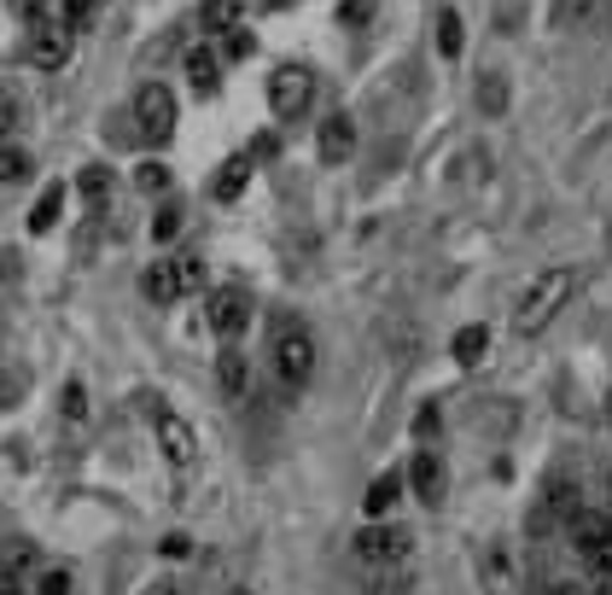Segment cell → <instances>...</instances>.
Listing matches in <instances>:
<instances>
[{"label":"cell","instance_id":"6da1fadb","mask_svg":"<svg viewBox=\"0 0 612 595\" xmlns=\"http://www.w3.org/2000/svg\"><path fill=\"white\" fill-rule=\"evenodd\" d=\"M572 293H577V275H572V269H542V275H531V286H525L519 304H514V333H519V338L542 333V328H549V321L572 304Z\"/></svg>","mask_w":612,"mask_h":595},{"label":"cell","instance_id":"7a4b0ae2","mask_svg":"<svg viewBox=\"0 0 612 595\" xmlns=\"http://www.w3.org/2000/svg\"><path fill=\"white\" fill-rule=\"evenodd\" d=\"M275 373H280V385L286 391H298V385H310V373H315V333L303 328V321L292 316H280L275 321Z\"/></svg>","mask_w":612,"mask_h":595},{"label":"cell","instance_id":"3957f363","mask_svg":"<svg viewBox=\"0 0 612 595\" xmlns=\"http://www.w3.org/2000/svg\"><path fill=\"white\" fill-rule=\"evenodd\" d=\"M268 106H275L280 123H298V117L315 106V76L303 71V64H280V71L268 76Z\"/></svg>","mask_w":612,"mask_h":595},{"label":"cell","instance_id":"277c9868","mask_svg":"<svg viewBox=\"0 0 612 595\" xmlns=\"http://www.w3.org/2000/svg\"><path fill=\"white\" fill-rule=\"evenodd\" d=\"M152 432H158V450H164V462L176 473H187L199 462V432L187 427L176 409H152Z\"/></svg>","mask_w":612,"mask_h":595},{"label":"cell","instance_id":"5b68a950","mask_svg":"<svg viewBox=\"0 0 612 595\" xmlns=\"http://www.w3.org/2000/svg\"><path fill=\"white\" fill-rule=\"evenodd\" d=\"M134 123H141V134L146 141H169L176 134V94L164 88V82H146L141 94H134Z\"/></svg>","mask_w":612,"mask_h":595},{"label":"cell","instance_id":"8992f818","mask_svg":"<svg viewBox=\"0 0 612 595\" xmlns=\"http://www.w3.org/2000/svg\"><path fill=\"white\" fill-rule=\"evenodd\" d=\"M350 549H356L362 567H391V560L408 555V532L403 525H368V532H356Z\"/></svg>","mask_w":612,"mask_h":595},{"label":"cell","instance_id":"52a82bcc","mask_svg":"<svg viewBox=\"0 0 612 595\" xmlns=\"http://www.w3.org/2000/svg\"><path fill=\"white\" fill-rule=\"evenodd\" d=\"M245 321H251V293L245 286H223V293H211V328L223 345H233V338L245 333Z\"/></svg>","mask_w":612,"mask_h":595},{"label":"cell","instance_id":"ba28073f","mask_svg":"<svg viewBox=\"0 0 612 595\" xmlns=\"http://www.w3.org/2000/svg\"><path fill=\"white\" fill-rule=\"evenodd\" d=\"M71 47H76V36L64 24H36V36H29V64H36V71H64V64H71Z\"/></svg>","mask_w":612,"mask_h":595},{"label":"cell","instance_id":"9c48e42d","mask_svg":"<svg viewBox=\"0 0 612 595\" xmlns=\"http://www.w3.org/2000/svg\"><path fill=\"white\" fill-rule=\"evenodd\" d=\"M408 485H415V497L427 508H437V502H444V490H449V473H444V462H437L432 450H415V462H408Z\"/></svg>","mask_w":612,"mask_h":595},{"label":"cell","instance_id":"30bf717a","mask_svg":"<svg viewBox=\"0 0 612 595\" xmlns=\"http://www.w3.org/2000/svg\"><path fill=\"white\" fill-rule=\"evenodd\" d=\"M566 537L577 543V549H612V514H601V508H577V514L566 520Z\"/></svg>","mask_w":612,"mask_h":595},{"label":"cell","instance_id":"8fae6325","mask_svg":"<svg viewBox=\"0 0 612 595\" xmlns=\"http://www.w3.org/2000/svg\"><path fill=\"white\" fill-rule=\"evenodd\" d=\"M216 385H223V403H245L251 397V362L233 345H223V356H216Z\"/></svg>","mask_w":612,"mask_h":595},{"label":"cell","instance_id":"7c38bea8","mask_svg":"<svg viewBox=\"0 0 612 595\" xmlns=\"http://www.w3.org/2000/svg\"><path fill=\"white\" fill-rule=\"evenodd\" d=\"M321 158H327V164H345L350 158V152H356V117L350 111H333L327 117V123H321Z\"/></svg>","mask_w":612,"mask_h":595},{"label":"cell","instance_id":"4fadbf2b","mask_svg":"<svg viewBox=\"0 0 612 595\" xmlns=\"http://www.w3.org/2000/svg\"><path fill=\"white\" fill-rule=\"evenodd\" d=\"M187 82H193V94L211 99L216 88H223V59H216L211 47H193V53H187Z\"/></svg>","mask_w":612,"mask_h":595},{"label":"cell","instance_id":"5bb4252c","mask_svg":"<svg viewBox=\"0 0 612 595\" xmlns=\"http://www.w3.org/2000/svg\"><path fill=\"white\" fill-rule=\"evenodd\" d=\"M251 169H257V158H251V152H233V158L216 169V181H211V193L216 199H240L245 193V181H251Z\"/></svg>","mask_w":612,"mask_h":595},{"label":"cell","instance_id":"9a60e30c","mask_svg":"<svg viewBox=\"0 0 612 595\" xmlns=\"http://www.w3.org/2000/svg\"><path fill=\"white\" fill-rule=\"evenodd\" d=\"M607 19V0H554V24L560 29H589Z\"/></svg>","mask_w":612,"mask_h":595},{"label":"cell","instance_id":"2e32d148","mask_svg":"<svg viewBox=\"0 0 612 595\" xmlns=\"http://www.w3.org/2000/svg\"><path fill=\"white\" fill-rule=\"evenodd\" d=\"M76 193H82V205H88V211H106L111 205V169L106 164H88L76 176Z\"/></svg>","mask_w":612,"mask_h":595},{"label":"cell","instance_id":"e0dca14e","mask_svg":"<svg viewBox=\"0 0 612 595\" xmlns=\"http://www.w3.org/2000/svg\"><path fill=\"white\" fill-rule=\"evenodd\" d=\"M240 0H204L199 7V24H204V36H228V29H240Z\"/></svg>","mask_w":612,"mask_h":595},{"label":"cell","instance_id":"ac0fdd59","mask_svg":"<svg viewBox=\"0 0 612 595\" xmlns=\"http://www.w3.org/2000/svg\"><path fill=\"white\" fill-rule=\"evenodd\" d=\"M141 293L152 304H176L181 298V281H176V263H152L146 275H141Z\"/></svg>","mask_w":612,"mask_h":595},{"label":"cell","instance_id":"d6986e66","mask_svg":"<svg viewBox=\"0 0 612 595\" xmlns=\"http://www.w3.org/2000/svg\"><path fill=\"white\" fill-rule=\"evenodd\" d=\"M397 497H403V479H397V473H380V479L368 485V497H362L368 520H385L391 508H397Z\"/></svg>","mask_w":612,"mask_h":595},{"label":"cell","instance_id":"ffe728a7","mask_svg":"<svg viewBox=\"0 0 612 595\" xmlns=\"http://www.w3.org/2000/svg\"><path fill=\"white\" fill-rule=\"evenodd\" d=\"M59 211H64V187L53 181V187H47V193L36 199V211H29V234H47V228L59 223Z\"/></svg>","mask_w":612,"mask_h":595},{"label":"cell","instance_id":"44dd1931","mask_svg":"<svg viewBox=\"0 0 612 595\" xmlns=\"http://www.w3.org/2000/svg\"><path fill=\"white\" fill-rule=\"evenodd\" d=\"M455 362H461V368H472V362H484V350H490V333L484 328H461V333H455Z\"/></svg>","mask_w":612,"mask_h":595},{"label":"cell","instance_id":"7402d4cb","mask_svg":"<svg viewBox=\"0 0 612 595\" xmlns=\"http://www.w3.org/2000/svg\"><path fill=\"white\" fill-rule=\"evenodd\" d=\"M29 169H36V164H29V152H24V146H7V141H0V187L29 181Z\"/></svg>","mask_w":612,"mask_h":595},{"label":"cell","instance_id":"603a6c76","mask_svg":"<svg viewBox=\"0 0 612 595\" xmlns=\"http://www.w3.org/2000/svg\"><path fill=\"white\" fill-rule=\"evenodd\" d=\"M479 111H484V117H502V111H507V76H502V71H490V76L479 82Z\"/></svg>","mask_w":612,"mask_h":595},{"label":"cell","instance_id":"cb8c5ba5","mask_svg":"<svg viewBox=\"0 0 612 595\" xmlns=\"http://www.w3.org/2000/svg\"><path fill=\"white\" fill-rule=\"evenodd\" d=\"M169 263H176L181 298H187V293H199V286H204V258H199V251H176V258H169Z\"/></svg>","mask_w":612,"mask_h":595},{"label":"cell","instance_id":"d4e9b609","mask_svg":"<svg viewBox=\"0 0 612 595\" xmlns=\"http://www.w3.org/2000/svg\"><path fill=\"white\" fill-rule=\"evenodd\" d=\"M94 12H99V0H64L59 24H64V29H71V36H76V29H88V24H94Z\"/></svg>","mask_w":612,"mask_h":595},{"label":"cell","instance_id":"484cf974","mask_svg":"<svg viewBox=\"0 0 612 595\" xmlns=\"http://www.w3.org/2000/svg\"><path fill=\"white\" fill-rule=\"evenodd\" d=\"M134 187H141V193H164V187H169V164L146 158L141 169H134Z\"/></svg>","mask_w":612,"mask_h":595},{"label":"cell","instance_id":"4316f807","mask_svg":"<svg viewBox=\"0 0 612 595\" xmlns=\"http://www.w3.org/2000/svg\"><path fill=\"white\" fill-rule=\"evenodd\" d=\"M437 47H444V59L461 53V12H444V19H437Z\"/></svg>","mask_w":612,"mask_h":595},{"label":"cell","instance_id":"83f0119b","mask_svg":"<svg viewBox=\"0 0 612 595\" xmlns=\"http://www.w3.org/2000/svg\"><path fill=\"white\" fill-rule=\"evenodd\" d=\"M373 0H345V7H338V24H350V29H362V24H373Z\"/></svg>","mask_w":612,"mask_h":595},{"label":"cell","instance_id":"f1b7e54d","mask_svg":"<svg viewBox=\"0 0 612 595\" xmlns=\"http://www.w3.org/2000/svg\"><path fill=\"white\" fill-rule=\"evenodd\" d=\"M176 234H181V211H176V205H164L158 216H152V240L164 246V240H176Z\"/></svg>","mask_w":612,"mask_h":595},{"label":"cell","instance_id":"f546056e","mask_svg":"<svg viewBox=\"0 0 612 595\" xmlns=\"http://www.w3.org/2000/svg\"><path fill=\"white\" fill-rule=\"evenodd\" d=\"M59 409H64V420H82V415H88V391H82V380H71V385H64Z\"/></svg>","mask_w":612,"mask_h":595},{"label":"cell","instance_id":"4dcf8cb0","mask_svg":"<svg viewBox=\"0 0 612 595\" xmlns=\"http://www.w3.org/2000/svg\"><path fill=\"white\" fill-rule=\"evenodd\" d=\"M36 595H71V572H64V567H47V572L36 578Z\"/></svg>","mask_w":612,"mask_h":595},{"label":"cell","instance_id":"1f68e13d","mask_svg":"<svg viewBox=\"0 0 612 595\" xmlns=\"http://www.w3.org/2000/svg\"><path fill=\"white\" fill-rule=\"evenodd\" d=\"M584 567H589L595 584H612V549H589V555H584Z\"/></svg>","mask_w":612,"mask_h":595},{"label":"cell","instance_id":"d6a6232c","mask_svg":"<svg viewBox=\"0 0 612 595\" xmlns=\"http://www.w3.org/2000/svg\"><path fill=\"white\" fill-rule=\"evenodd\" d=\"M47 7H53V0H12V12H19L24 24H47Z\"/></svg>","mask_w":612,"mask_h":595},{"label":"cell","instance_id":"836d02e7","mask_svg":"<svg viewBox=\"0 0 612 595\" xmlns=\"http://www.w3.org/2000/svg\"><path fill=\"white\" fill-rule=\"evenodd\" d=\"M223 59H251V36H245V29H228V36H223Z\"/></svg>","mask_w":612,"mask_h":595},{"label":"cell","instance_id":"e575fe53","mask_svg":"<svg viewBox=\"0 0 612 595\" xmlns=\"http://www.w3.org/2000/svg\"><path fill=\"white\" fill-rule=\"evenodd\" d=\"M12 129H19V99H12L7 88H0V141H7Z\"/></svg>","mask_w":612,"mask_h":595},{"label":"cell","instance_id":"d590c367","mask_svg":"<svg viewBox=\"0 0 612 595\" xmlns=\"http://www.w3.org/2000/svg\"><path fill=\"white\" fill-rule=\"evenodd\" d=\"M0 595H24V572L7 567V560H0Z\"/></svg>","mask_w":612,"mask_h":595},{"label":"cell","instance_id":"8d00e7d4","mask_svg":"<svg viewBox=\"0 0 612 595\" xmlns=\"http://www.w3.org/2000/svg\"><path fill=\"white\" fill-rule=\"evenodd\" d=\"M12 403H19V373L0 368V409H12Z\"/></svg>","mask_w":612,"mask_h":595},{"label":"cell","instance_id":"74e56055","mask_svg":"<svg viewBox=\"0 0 612 595\" xmlns=\"http://www.w3.org/2000/svg\"><path fill=\"white\" fill-rule=\"evenodd\" d=\"M7 567L29 572V567H36V549H29V543H12V549H7Z\"/></svg>","mask_w":612,"mask_h":595},{"label":"cell","instance_id":"f35d334b","mask_svg":"<svg viewBox=\"0 0 612 595\" xmlns=\"http://www.w3.org/2000/svg\"><path fill=\"white\" fill-rule=\"evenodd\" d=\"M164 555H169V560H181V555H187V537H181V532H176V537H164Z\"/></svg>","mask_w":612,"mask_h":595},{"label":"cell","instance_id":"ab89813d","mask_svg":"<svg viewBox=\"0 0 612 595\" xmlns=\"http://www.w3.org/2000/svg\"><path fill=\"white\" fill-rule=\"evenodd\" d=\"M542 595H572V584H566V578H549V584H542Z\"/></svg>","mask_w":612,"mask_h":595},{"label":"cell","instance_id":"60d3db41","mask_svg":"<svg viewBox=\"0 0 612 595\" xmlns=\"http://www.w3.org/2000/svg\"><path fill=\"white\" fill-rule=\"evenodd\" d=\"M141 595H176V584H152V590H141Z\"/></svg>","mask_w":612,"mask_h":595},{"label":"cell","instance_id":"b9f144b4","mask_svg":"<svg viewBox=\"0 0 612 595\" xmlns=\"http://www.w3.org/2000/svg\"><path fill=\"white\" fill-rule=\"evenodd\" d=\"M607 427H612V391H607Z\"/></svg>","mask_w":612,"mask_h":595},{"label":"cell","instance_id":"7bdbcfd3","mask_svg":"<svg viewBox=\"0 0 612 595\" xmlns=\"http://www.w3.org/2000/svg\"><path fill=\"white\" fill-rule=\"evenodd\" d=\"M595 595H612V584H595Z\"/></svg>","mask_w":612,"mask_h":595},{"label":"cell","instance_id":"ee69618b","mask_svg":"<svg viewBox=\"0 0 612 595\" xmlns=\"http://www.w3.org/2000/svg\"><path fill=\"white\" fill-rule=\"evenodd\" d=\"M99 7H106V0H99Z\"/></svg>","mask_w":612,"mask_h":595},{"label":"cell","instance_id":"f6af8a7d","mask_svg":"<svg viewBox=\"0 0 612 595\" xmlns=\"http://www.w3.org/2000/svg\"><path fill=\"white\" fill-rule=\"evenodd\" d=\"M607 490H612V485H607Z\"/></svg>","mask_w":612,"mask_h":595}]
</instances>
